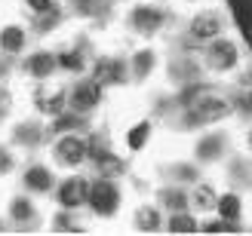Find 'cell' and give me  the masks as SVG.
<instances>
[{
	"instance_id": "obj_1",
	"label": "cell",
	"mask_w": 252,
	"mask_h": 236,
	"mask_svg": "<svg viewBox=\"0 0 252 236\" xmlns=\"http://www.w3.org/2000/svg\"><path fill=\"white\" fill-rule=\"evenodd\" d=\"M90 206L95 209V215H102V218H108V215L117 212L120 193H117L114 184H111V178H105V181H98V184H93V187H90Z\"/></svg>"
},
{
	"instance_id": "obj_2",
	"label": "cell",
	"mask_w": 252,
	"mask_h": 236,
	"mask_svg": "<svg viewBox=\"0 0 252 236\" xmlns=\"http://www.w3.org/2000/svg\"><path fill=\"white\" fill-rule=\"evenodd\" d=\"M53 154H56V159L62 166H77L86 157V144H83V138H77V135H65V138L56 144Z\"/></svg>"
},
{
	"instance_id": "obj_3",
	"label": "cell",
	"mask_w": 252,
	"mask_h": 236,
	"mask_svg": "<svg viewBox=\"0 0 252 236\" xmlns=\"http://www.w3.org/2000/svg\"><path fill=\"white\" fill-rule=\"evenodd\" d=\"M83 200H90V181H86V178H68L59 187V203L65 209L83 206Z\"/></svg>"
},
{
	"instance_id": "obj_4",
	"label": "cell",
	"mask_w": 252,
	"mask_h": 236,
	"mask_svg": "<svg viewBox=\"0 0 252 236\" xmlns=\"http://www.w3.org/2000/svg\"><path fill=\"white\" fill-rule=\"evenodd\" d=\"M209 65L216 71H228L237 65V46L231 40H221V37H216L209 46Z\"/></svg>"
},
{
	"instance_id": "obj_5",
	"label": "cell",
	"mask_w": 252,
	"mask_h": 236,
	"mask_svg": "<svg viewBox=\"0 0 252 236\" xmlns=\"http://www.w3.org/2000/svg\"><path fill=\"white\" fill-rule=\"evenodd\" d=\"M219 31H221V22H219L216 12H197L194 22H191V37L194 40H203V43L216 40Z\"/></svg>"
},
{
	"instance_id": "obj_6",
	"label": "cell",
	"mask_w": 252,
	"mask_h": 236,
	"mask_svg": "<svg viewBox=\"0 0 252 236\" xmlns=\"http://www.w3.org/2000/svg\"><path fill=\"white\" fill-rule=\"evenodd\" d=\"M34 105L43 110V114H59L62 105H65V92L59 86H40L34 92Z\"/></svg>"
},
{
	"instance_id": "obj_7",
	"label": "cell",
	"mask_w": 252,
	"mask_h": 236,
	"mask_svg": "<svg viewBox=\"0 0 252 236\" xmlns=\"http://www.w3.org/2000/svg\"><path fill=\"white\" fill-rule=\"evenodd\" d=\"M98 98H102L98 83H80L77 89L71 92V105H74V110H93L98 105Z\"/></svg>"
},
{
	"instance_id": "obj_8",
	"label": "cell",
	"mask_w": 252,
	"mask_h": 236,
	"mask_svg": "<svg viewBox=\"0 0 252 236\" xmlns=\"http://www.w3.org/2000/svg\"><path fill=\"white\" fill-rule=\"evenodd\" d=\"M132 25H135L138 31L151 34V31H157L160 25H163V12L154 9V6H135L132 9Z\"/></svg>"
},
{
	"instance_id": "obj_9",
	"label": "cell",
	"mask_w": 252,
	"mask_h": 236,
	"mask_svg": "<svg viewBox=\"0 0 252 236\" xmlns=\"http://www.w3.org/2000/svg\"><path fill=\"white\" fill-rule=\"evenodd\" d=\"M120 80H123L120 61L105 58V61H98V65H95V83H98V86H117Z\"/></svg>"
},
{
	"instance_id": "obj_10",
	"label": "cell",
	"mask_w": 252,
	"mask_h": 236,
	"mask_svg": "<svg viewBox=\"0 0 252 236\" xmlns=\"http://www.w3.org/2000/svg\"><path fill=\"white\" fill-rule=\"evenodd\" d=\"M224 114H228V105H224V102H212V98H206V102H200V105H197L194 120L212 123V120H221Z\"/></svg>"
},
{
	"instance_id": "obj_11",
	"label": "cell",
	"mask_w": 252,
	"mask_h": 236,
	"mask_svg": "<svg viewBox=\"0 0 252 236\" xmlns=\"http://www.w3.org/2000/svg\"><path fill=\"white\" fill-rule=\"evenodd\" d=\"M216 206H219L221 221H237V218H240V209H243V203H240V196H237V193H224Z\"/></svg>"
},
{
	"instance_id": "obj_12",
	"label": "cell",
	"mask_w": 252,
	"mask_h": 236,
	"mask_svg": "<svg viewBox=\"0 0 252 236\" xmlns=\"http://www.w3.org/2000/svg\"><path fill=\"white\" fill-rule=\"evenodd\" d=\"M28 71L34 74V77H49V74L56 71V58L49 52H37L28 58Z\"/></svg>"
},
{
	"instance_id": "obj_13",
	"label": "cell",
	"mask_w": 252,
	"mask_h": 236,
	"mask_svg": "<svg viewBox=\"0 0 252 236\" xmlns=\"http://www.w3.org/2000/svg\"><path fill=\"white\" fill-rule=\"evenodd\" d=\"M49 184H53V178H49L46 169L34 166V169L25 172V187H31V190H49Z\"/></svg>"
},
{
	"instance_id": "obj_14",
	"label": "cell",
	"mask_w": 252,
	"mask_h": 236,
	"mask_svg": "<svg viewBox=\"0 0 252 236\" xmlns=\"http://www.w3.org/2000/svg\"><path fill=\"white\" fill-rule=\"evenodd\" d=\"M0 46H3V52H19L25 46V31L22 28H3L0 34Z\"/></svg>"
},
{
	"instance_id": "obj_15",
	"label": "cell",
	"mask_w": 252,
	"mask_h": 236,
	"mask_svg": "<svg viewBox=\"0 0 252 236\" xmlns=\"http://www.w3.org/2000/svg\"><path fill=\"white\" fill-rule=\"evenodd\" d=\"M135 227L138 230H157L160 227V212H157V209H151V206H142L135 212Z\"/></svg>"
},
{
	"instance_id": "obj_16",
	"label": "cell",
	"mask_w": 252,
	"mask_h": 236,
	"mask_svg": "<svg viewBox=\"0 0 252 236\" xmlns=\"http://www.w3.org/2000/svg\"><path fill=\"white\" fill-rule=\"evenodd\" d=\"M148 135H151V126H148V123H138V126L129 129V138H126V144H129L132 151H142L145 141H148Z\"/></svg>"
},
{
	"instance_id": "obj_17",
	"label": "cell",
	"mask_w": 252,
	"mask_h": 236,
	"mask_svg": "<svg viewBox=\"0 0 252 236\" xmlns=\"http://www.w3.org/2000/svg\"><path fill=\"white\" fill-rule=\"evenodd\" d=\"M169 230H172V233H194V230H197V221H194L191 215H175V218L169 221Z\"/></svg>"
},
{
	"instance_id": "obj_18",
	"label": "cell",
	"mask_w": 252,
	"mask_h": 236,
	"mask_svg": "<svg viewBox=\"0 0 252 236\" xmlns=\"http://www.w3.org/2000/svg\"><path fill=\"white\" fill-rule=\"evenodd\" d=\"M98 169H102L105 178H114V175L123 172V163H120L117 157H102V159H98Z\"/></svg>"
},
{
	"instance_id": "obj_19",
	"label": "cell",
	"mask_w": 252,
	"mask_h": 236,
	"mask_svg": "<svg viewBox=\"0 0 252 236\" xmlns=\"http://www.w3.org/2000/svg\"><path fill=\"white\" fill-rule=\"evenodd\" d=\"M151 65H154V52H148V49H145V52H138L135 55V77L142 80L145 74L151 71Z\"/></svg>"
},
{
	"instance_id": "obj_20",
	"label": "cell",
	"mask_w": 252,
	"mask_h": 236,
	"mask_svg": "<svg viewBox=\"0 0 252 236\" xmlns=\"http://www.w3.org/2000/svg\"><path fill=\"white\" fill-rule=\"evenodd\" d=\"M59 65L68 68V71H80L83 68V55L80 52H65V55H59Z\"/></svg>"
},
{
	"instance_id": "obj_21",
	"label": "cell",
	"mask_w": 252,
	"mask_h": 236,
	"mask_svg": "<svg viewBox=\"0 0 252 236\" xmlns=\"http://www.w3.org/2000/svg\"><path fill=\"white\" fill-rule=\"evenodd\" d=\"M31 212H34V209H31L28 200H16V203H12V218H16V221H28Z\"/></svg>"
},
{
	"instance_id": "obj_22",
	"label": "cell",
	"mask_w": 252,
	"mask_h": 236,
	"mask_svg": "<svg viewBox=\"0 0 252 236\" xmlns=\"http://www.w3.org/2000/svg\"><path fill=\"white\" fill-rule=\"evenodd\" d=\"M80 126V117H62L56 123V132H65V129H77Z\"/></svg>"
},
{
	"instance_id": "obj_23",
	"label": "cell",
	"mask_w": 252,
	"mask_h": 236,
	"mask_svg": "<svg viewBox=\"0 0 252 236\" xmlns=\"http://www.w3.org/2000/svg\"><path fill=\"white\" fill-rule=\"evenodd\" d=\"M197 203L200 206H212V203H216V193H212L209 187H200L197 190Z\"/></svg>"
},
{
	"instance_id": "obj_24",
	"label": "cell",
	"mask_w": 252,
	"mask_h": 236,
	"mask_svg": "<svg viewBox=\"0 0 252 236\" xmlns=\"http://www.w3.org/2000/svg\"><path fill=\"white\" fill-rule=\"evenodd\" d=\"M28 6L34 12H53V0H28Z\"/></svg>"
},
{
	"instance_id": "obj_25",
	"label": "cell",
	"mask_w": 252,
	"mask_h": 236,
	"mask_svg": "<svg viewBox=\"0 0 252 236\" xmlns=\"http://www.w3.org/2000/svg\"><path fill=\"white\" fill-rule=\"evenodd\" d=\"M216 151H219V141H216V138L200 144V154H203V157H216Z\"/></svg>"
},
{
	"instance_id": "obj_26",
	"label": "cell",
	"mask_w": 252,
	"mask_h": 236,
	"mask_svg": "<svg viewBox=\"0 0 252 236\" xmlns=\"http://www.w3.org/2000/svg\"><path fill=\"white\" fill-rule=\"evenodd\" d=\"M9 166H12V157H9L6 151H0V175H3V172H9Z\"/></svg>"
},
{
	"instance_id": "obj_27",
	"label": "cell",
	"mask_w": 252,
	"mask_h": 236,
	"mask_svg": "<svg viewBox=\"0 0 252 236\" xmlns=\"http://www.w3.org/2000/svg\"><path fill=\"white\" fill-rule=\"evenodd\" d=\"M166 203L175 206V209H182V206H185V196H182V193H169V196H166Z\"/></svg>"
},
{
	"instance_id": "obj_28",
	"label": "cell",
	"mask_w": 252,
	"mask_h": 236,
	"mask_svg": "<svg viewBox=\"0 0 252 236\" xmlns=\"http://www.w3.org/2000/svg\"><path fill=\"white\" fill-rule=\"evenodd\" d=\"M249 151H252V132H249Z\"/></svg>"
}]
</instances>
